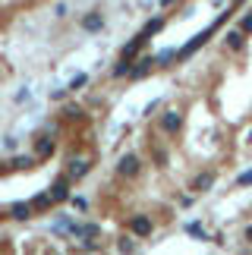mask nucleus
<instances>
[{
  "instance_id": "c85d7f7f",
  "label": "nucleus",
  "mask_w": 252,
  "mask_h": 255,
  "mask_svg": "<svg viewBox=\"0 0 252 255\" xmlns=\"http://www.w3.org/2000/svg\"><path fill=\"white\" fill-rule=\"evenodd\" d=\"M161 3H164V6H167V3H170V0H161Z\"/></svg>"
},
{
  "instance_id": "f257e3e1",
  "label": "nucleus",
  "mask_w": 252,
  "mask_h": 255,
  "mask_svg": "<svg viewBox=\"0 0 252 255\" xmlns=\"http://www.w3.org/2000/svg\"><path fill=\"white\" fill-rule=\"evenodd\" d=\"M211 35H215V25H208V28H205V32H199V35H196V38H192V41H189V44H183V47H180V51H177V57H180V60H183V57H192V54H196V51H199V47H202V44H205V41H208V38H211Z\"/></svg>"
},
{
  "instance_id": "4be33fe9",
  "label": "nucleus",
  "mask_w": 252,
  "mask_h": 255,
  "mask_svg": "<svg viewBox=\"0 0 252 255\" xmlns=\"http://www.w3.org/2000/svg\"><path fill=\"white\" fill-rule=\"evenodd\" d=\"M66 117H70V120H82V111H79V107H76V104H70V107H66Z\"/></svg>"
},
{
  "instance_id": "9b49d317",
  "label": "nucleus",
  "mask_w": 252,
  "mask_h": 255,
  "mask_svg": "<svg viewBox=\"0 0 252 255\" xmlns=\"http://www.w3.org/2000/svg\"><path fill=\"white\" fill-rule=\"evenodd\" d=\"M211 183H215V173H199L196 180H192V192H205V189H211Z\"/></svg>"
},
{
  "instance_id": "c756f323",
  "label": "nucleus",
  "mask_w": 252,
  "mask_h": 255,
  "mask_svg": "<svg viewBox=\"0 0 252 255\" xmlns=\"http://www.w3.org/2000/svg\"><path fill=\"white\" fill-rule=\"evenodd\" d=\"M249 145H252V132H249Z\"/></svg>"
},
{
  "instance_id": "aec40b11",
  "label": "nucleus",
  "mask_w": 252,
  "mask_h": 255,
  "mask_svg": "<svg viewBox=\"0 0 252 255\" xmlns=\"http://www.w3.org/2000/svg\"><path fill=\"white\" fill-rule=\"evenodd\" d=\"M237 28H240V32H246V35H252V9H249L243 19H240V25H237Z\"/></svg>"
},
{
  "instance_id": "f8f14e48",
  "label": "nucleus",
  "mask_w": 252,
  "mask_h": 255,
  "mask_svg": "<svg viewBox=\"0 0 252 255\" xmlns=\"http://www.w3.org/2000/svg\"><path fill=\"white\" fill-rule=\"evenodd\" d=\"M132 233H135V237H148V233H151V221L145 218V214L132 218Z\"/></svg>"
},
{
  "instance_id": "4468645a",
  "label": "nucleus",
  "mask_w": 252,
  "mask_h": 255,
  "mask_svg": "<svg viewBox=\"0 0 252 255\" xmlns=\"http://www.w3.org/2000/svg\"><path fill=\"white\" fill-rule=\"evenodd\" d=\"M51 205H54L51 192H41V195H35V199H32V208H35V211H47Z\"/></svg>"
},
{
  "instance_id": "393cba45",
  "label": "nucleus",
  "mask_w": 252,
  "mask_h": 255,
  "mask_svg": "<svg viewBox=\"0 0 252 255\" xmlns=\"http://www.w3.org/2000/svg\"><path fill=\"white\" fill-rule=\"evenodd\" d=\"M154 164H161V167H164V164H167V151L154 148Z\"/></svg>"
},
{
  "instance_id": "6e6552de",
  "label": "nucleus",
  "mask_w": 252,
  "mask_h": 255,
  "mask_svg": "<svg viewBox=\"0 0 252 255\" xmlns=\"http://www.w3.org/2000/svg\"><path fill=\"white\" fill-rule=\"evenodd\" d=\"M145 44H148V38H145V35L139 32V35H135V38H132L129 44H123V51H120V57H135V54H139V51H142Z\"/></svg>"
},
{
  "instance_id": "cd10ccee",
  "label": "nucleus",
  "mask_w": 252,
  "mask_h": 255,
  "mask_svg": "<svg viewBox=\"0 0 252 255\" xmlns=\"http://www.w3.org/2000/svg\"><path fill=\"white\" fill-rule=\"evenodd\" d=\"M243 237H246V243H252V224L246 227V233H243Z\"/></svg>"
},
{
  "instance_id": "f3484780",
  "label": "nucleus",
  "mask_w": 252,
  "mask_h": 255,
  "mask_svg": "<svg viewBox=\"0 0 252 255\" xmlns=\"http://www.w3.org/2000/svg\"><path fill=\"white\" fill-rule=\"evenodd\" d=\"M101 25H104V19H101L98 13H95V16H85V19H82V28H89V32H98Z\"/></svg>"
},
{
  "instance_id": "bb28decb",
  "label": "nucleus",
  "mask_w": 252,
  "mask_h": 255,
  "mask_svg": "<svg viewBox=\"0 0 252 255\" xmlns=\"http://www.w3.org/2000/svg\"><path fill=\"white\" fill-rule=\"evenodd\" d=\"M237 183H240V186H252V170H249V173H243Z\"/></svg>"
},
{
  "instance_id": "5701e85b",
  "label": "nucleus",
  "mask_w": 252,
  "mask_h": 255,
  "mask_svg": "<svg viewBox=\"0 0 252 255\" xmlns=\"http://www.w3.org/2000/svg\"><path fill=\"white\" fill-rule=\"evenodd\" d=\"M70 202H73V208H79V211H85V208H89V202H85L82 195H70Z\"/></svg>"
},
{
  "instance_id": "9d476101",
  "label": "nucleus",
  "mask_w": 252,
  "mask_h": 255,
  "mask_svg": "<svg viewBox=\"0 0 252 255\" xmlns=\"http://www.w3.org/2000/svg\"><path fill=\"white\" fill-rule=\"evenodd\" d=\"M73 233L79 240H98L101 237V227H98V224H79V227H73Z\"/></svg>"
},
{
  "instance_id": "423d86ee",
  "label": "nucleus",
  "mask_w": 252,
  "mask_h": 255,
  "mask_svg": "<svg viewBox=\"0 0 252 255\" xmlns=\"http://www.w3.org/2000/svg\"><path fill=\"white\" fill-rule=\"evenodd\" d=\"M9 214H13L16 221H28L35 214V208H32V202H13L9 205Z\"/></svg>"
},
{
  "instance_id": "a211bd4d",
  "label": "nucleus",
  "mask_w": 252,
  "mask_h": 255,
  "mask_svg": "<svg viewBox=\"0 0 252 255\" xmlns=\"http://www.w3.org/2000/svg\"><path fill=\"white\" fill-rule=\"evenodd\" d=\"M85 82H89V73H79V76H73V79H70V85H66V88H70V92H79Z\"/></svg>"
},
{
  "instance_id": "0eeeda50",
  "label": "nucleus",
  "mask_w": 252,
  "mask_h": 255,
  "mask_svg": "<svg viewBox=\"0 0 252 255\" xmlns=\"http://www.w3.org/2000/svg\"><path fill=\"white\" fill-rule=\"evenodd\" d=\"M154 66V57H139L135 66L129 70V79H142V76H148V70Z\"/></svg>"
},
{
  "instance_id": "39448f33",
  "label": "nucleus",
  "mask_w": 252,
  "mask_h": 255,
  "mask_svg": "<svg viewBox=\"0 0 252 255\" xmlns=\"http://www.w3.org/2000/svg\"><path fill=\"white\" fill-rule=\"evenodd\" d=\"M89 170H92V164L85 161V158H73V161H70V170H66V176H70V180H82V176L89 173Z\"/></svg>"
},
{
  "instance_id": "1a4fd4ad",
  "label": "nucleus",
  "mask_w": 252,
  "mask_h": 255,
  "mask_svg": "<svg viewBox=\"0 0 252 255\" xmlns=\"http://www.w3.org/2000/svg\"><path fill=\"white\" fill-rule=\"evenodd\" d=\"M224 41L230 51H243V44H246V32H240V28H230V32L224 35Z\"/></svg>"
},
{
  "instance_id": "b1692460",
  "label": "nucleus",
  "mask_w": 252,
  "mask_h": 255,
  "mask_svg": "<svg viewBox=\"0 0 252 255\" xmlns=\"http://www.w3.org/2000/svg\"><path fill=\"white\" fill-rule=\"evenodd\" d=\"M186 233H192V237H199V240H208L205 233H202V227H199V224H186Z\"/></svg>"
},
{
  "instance_id": "412c9836",
  "label": "nucleus",
  "mask_w": 252,
  "mask_h": 255,
  "mask_svg": "<svg viewBox=\"0 0 252 255\" xmlns=\"http://www.w3.org/2000/svg\"><path fill=\"white\" fill-rule=\"evenodd\" d=\"M13 167H16V170H28V167H35V158H16Z\"/></svg>"
},
{
  "instance_id": "20e7f679",
  "label": "nucleus",
  "mask_w": 252,
  "mask_h": 255,
  "mask_svg": "<svg viewBox=\"0 0 252 255\" xmlns=\"http://www.w3.org/2000/svg\"><path fill=\"white\" fill-rule=\"evenodd\" d=\"M51 199L54 202H70V176H60L51 186Z\"/></svg>"
},
{
  "instance_id": "7c9ffc66",
  "label": "nucleus",
  "mask_w": 252,
  "mask_h": 255,
  "mask_svg": "<svg viewBox=\"0 0 252 255\" xmlns=\"http://www.w3.org/2000/svg\"><path fill=\"white\" fill-rule=\"evenodd\" d=\"M0 173H3V164H0Z\"/></svg>"
},
{
  "instance_id": "dca6fc26",
  "label": "nucleus",
  "mask_w": 252,
  "mask_h": 255,
  "mask_svg": "<svg viewBox=\"0 0 252 255\" xmlns=\"http://www.w3.org/2000/svg\"><path fill=\"white\" fill-rule=\"evenodd\" d=\"M54 154V139L51 135H41V142H38V158H51Z\"/></svg>"
},
{
  "instance_id": "a878e982",
  "label": "nucleus",
  "mask_w": 252,
  "mask_h": 255,
  "mask_svg": "<svg viewBox=\"0 0 252 255\" xmlns=\"http://www.w3.org/2000/svg\"><path fill=\"white\" fill-rule=\"evenodd\" d=\"M135 249V243H129V240H120V252H132Z\"/></svg>"
},
{
  "instance_id": "ddd939ff",
  "label": "nucleus",
  "mask_w": 252,
  "mask_h": 255,
  "mask_svg": "<svg viewBox=\"0 0 252 255\" xmlns=\"http://www.w3.org/2000/svg\"><path fill=\"white\" fill-rule=\"evenodd\" d=\"M132 63H135V57H120V60H117V66H114V76H117V79H123V76H129Z\"/></svg>"
},
{
  "instance_id": "6ab92c4d",
  "label": "nucleus",
  "mask_w": 252,
  "mask_h": 255,
  "mask_svg": "<svg viewBox=\"0 0 252 255\" xmlns=\"http://www.w3.org/2000/svg\"><path fill=\"white\" fill-rule=\"evenodd\" d=\"M173 57H177V51H161L158 57H154V63H158V66H170Z\"/></svg>"
},
{
  "instance_id": "7ed1b4c3",
  "label": "nucleus",
  "mask_w": 252,
  "mask_h": 255,
  "mask_svg": "<svg viewBox=\"0 0 252 255\" xmlns=\"http://www.w3.org/2000/svg\"><path fill=\"white\" fill-rule=\"evenodd\" d=\"M161 129L170 132V135H177V132L183 129V114H180V111H167V114L161 117Z\"/></svg>"
},
{
  "instance_id": "f03ea898",
  "label": "nucleus",
  "mask_w": 252,
  "mask_h": 255,
  "mask_svg": "<svg viewBox=\"0 0 252 255\" xmlns=\"http://www.w3.org/2000/svg\"><path fill=\"white\" fill-rule=\"evenodd\" d=\"M139 170H142V161L135 158V154H123L120 164H117V173L123 176V180H132V176H139Z\"/></svg>"
},
{
  "instance_id": "2eb2a0df",
  "label": "nucleus",
  "mask_w": 252,
  "mask_h": 255,
  "mask_svg": "<svg viewBox=\"0 0 252 255\" xmlns=\"http://www.w3.org/2000/svg\"><path fill=\"white\" fill-rule=\"evenodd\" d=\"M161 28H164V16H154V19H148V22H145L142 35H145V38H151L154 32H161Z\"/></svg>"
}]
</instances>
